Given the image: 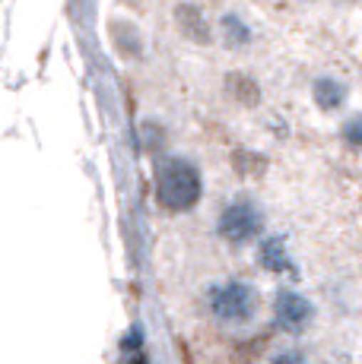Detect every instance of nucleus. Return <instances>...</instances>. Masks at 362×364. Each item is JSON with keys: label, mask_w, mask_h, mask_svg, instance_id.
Here are the masks:
<instances>
[{"label": "nucleus", "mask_w": 362, "mask_h": 364, "mask_svg": "<svg viewBox=\"0 0 362 364\" xmlns=\"http://www.w3.org/2000/svg\"><path fill=\"white\" fill-rule=\"evenodd\" d=\"M204 193L200 171L187 159H165L156 168V200L169 213H187Z\"/></svg>", "instance_id": "f257e3e1"}, {"label": "nucleus", "mask_w": 362, "mask_h": 364, "mask_svg": "<svg viewBox=\"0 0 362 364\" xmlns=\"http://www.w3.org/2000/svg\"><path fill=\"white\" fill-rule=\"evenodd\" d=\"M207 307L219 323H248L257 311V289L242 279H229L210 289Z\"/></svg>", "instance_id": "f03ea898"}, {"label": "nucleus", "mask_w": 362, "mask_h": 364, "mask_svg": "<svg viewBox=\"0 0 362 364\" xmlns=\"http://www.w3.org/2000/svg\"><path fill=\"white\" fill-rule=\"evenodd\" d=\"M217 228L229 244H248L252 237L261 235L264 213H261V206H254L252 200H235L219 213Z\"/></svg>", "instance_id": "7ed1b4c3"}, {"label": "nucleus", "mask_w": 362, "mask_h": 364, "mask_svg": "<svg viewBox=\"0 0 362 364\" xmlns=\"http://www.w3.org/2000/svg\"><path fill=\"white\" fill-rule=\"evenodd\" d=\"M274 314H276V326L292 333V336L309 330L311 317H315L311 304L302 295H296V291H280V295H276V304H274Z\"/></svg>", "instance_id": "20e7f679"}, {"label": "nucleus", "mask_w": 362, "mask_h": 364, "mask_svg": "<svg viewBox=\"0 0 362 364\" xmlns=\"http://www.w3.org/2000/svg\"><path fill=\"white\" fill-rule=\"evenodd\" d=\"M175 23H178V32L185 35L187 41L194 45H210V26H207L204 13L191 4H181L175 6Z\"/></svg>", "instance_id": "39448f33"}, {"label": "nucleus", "mask_w": 362, "mask_h": 364, "mask_svg": "<svg viewBox=\"0 0 362 364\" xmlns=\"http://www.w3.org/2000/svg\"><path fill=\"white\" fill-rule=\"evenodd\" d=\"M311 95H315V105L321 111H337V108H343V102H346V86L340 80L321 76V80L315 82V89H311Z\"/></svg>", "instance_id": "423d86ee"}, {"label": "nucleus", "mask_w": 362, "mask_h": 364, "mask_svg": "<svg viewBox=\"0 0 362 364\" xmlns=\"http://www.w3.org/2000/svg\"><path fill=\"white\" fill-rule=\"evenodd\" d=\"M257 260H261V266L270 272H296L289 263L286 244H283L280 237H267V241L261 244V250H257Z\"/></svg>", "instance_id": "0eeeda50"}, {"label": "nucleus", "mask_w": 362, "mask_h": 364, "mask_svg": "<svg viewBox=\"0 0 362 364\" xmlns=\"http://www.w3.org/2000/svg\"><path fill=\"white\" fill-rule=\"evenodd\" d=\"M222 32H226L229 45H235V48H245L248 41H252V29H248L235 13H226V16H222Z\"/></svg>", "instance_id": "6e6552de"}, {"label": "nucleus", "mask_w": 362, "mask_h": 364, "mask_svg": "<svg viewBox=\"0 0 362 364\" xmlns=\"http://www.w3.org/2000/svg\"><path fill=\"white\" fill-rule=\"evenodd\" d=\"M340 136H343V143L350 146V149H362V114H353L350 121L340 127Z\"/></svg>", "instance_id": "1a4fd4ad"}, {"label": "nucleus", "mask_w": 362, "mask_h": 364, "mask_svg": "<svg viewBox=\"0 0 362 364\" xmlns=\"http://www.w3.org/2000/svg\"><path fill=\"white\" fill-rule=\"evenodd\" d=\"M274 364H305V358L299 352H283V355H276Z\"/></svg>", "instance_id": "9d476101"}]
</instances>
